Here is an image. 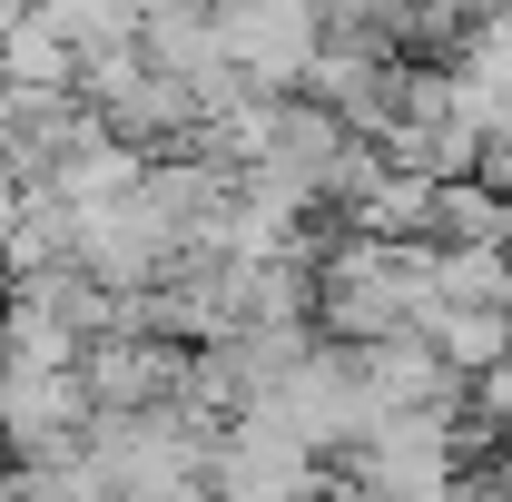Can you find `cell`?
<instances>
[{
    "instance_id": "9",
    "label": "cell",
    "mask_w": 512,
    "mask_h": 502,
    "mask_svg": "<svg viewBox=\"0 0 512 502\" xmlns=\"http://www.w3.org/2000/svg\"><path fill=\"white\" fill-rule=\"evenodd\" d=\"M0 483H10V463H0Z\"/></svg>"
},
{
    "instance_id": "6",
    "label": "cell",
    "mask_w": 512,
    "mask_h": 502,
    "mask_svg": "<svg viewBox=\"0 0 512 502\" xmlns=\"http://www.w3.org/2000/svg\"><path fill=\"white\" fill-rule=\"evenodd\" d=\"M30 10L60 20L69 40H79V60H89V50H119V40L148 30V0H30Z\"/></svg>"
},
{
    "instance_id": "1",
    "label": "cell",
    "mask_w": 512,
    "mask_h": 502,
    "mask_svg": "<svg viewBox=\"0 0 512 502\" xmlns=\"http://www.w3.org/2000/svg\"><path fill=\"white\" fill-rule=\"evenodd\" d=\"M207 493L217 502H325L335 493V463L296 434L286 414H227V434L207 453Z\"/></svg>"
},
{
    "instance_id": "2",
    "label": "cell",
    "mask_w": 512,
    "mask_h": 502,
    "mask_svg": "<svg viewBox=\"0 0 512 502\" xmlns=\"http://www.w3.org/2000/svg\"><path fill=\"white\" fill-rule=\"evenodd\" d=\"M217 50L256 89H306V69L325 50V10L316 0H217Z\"/></svg>"
},
{
    "instance_id": "7",
    "label": "cell",
    "mask_w": 512,
    "mask_h": 502,
    "mask_svg": "<svg viewBox=\"0 0 512 502\" xmlns=\"http://www.w3.org/2000/svg\"><path fill=\"white\" fill-rule=\"evenodd\" d=\"M10 128H20V89L0 79V158H10Z\"/></svg>"
},
{
    "instance_id": "4",
    "label": "cell",
    "mask_w": 512,
    "mask_h": 502,
    "mask_svg": "<svg viewBox=\"0 0 512 502\" xmlns=\"http://www.w3.org/2000/svg\"><path fill=\"white\" fill-rule=\"evenodd\" d=\"M434 247H503L512 256V188L503 178H444V197H434Z\"/></svg>"
},
{
    "instance_id": "5",
    "label": "cell",
    "mask_w": 512,
    "mask_h": 502,
    "mask_svg": "<svg viewBox=\"0 0 512 502\" xmlns=\"http://www.w3.org/2000/svg\"><path fill=\"white\" fill-rule=\"evenodd\" d=\"M0 79H10V89H79V40H69L60 20L20 10V20L0 30Z\"/></svg>"
},
{
    "instance_id": "8",
    "label": "cell",
    "mask_w": 512,
    "mask_h": 502,
    "mask_svg": "<svg viewBox=\"0 0 512 502\" xmlns=\"http://www.w3.org/2000/svg\"><path fill=\"white\" fill-rule=\"evenodd\" d=\"M0 296H10V266H0Z\"/></svg>"
},
{
    "instance_id": "3",
    "label": "cell",
    "mask_w": 512,
    "mask_h": 502,
    "mask_svg": "<svg viewBox=\"0 0 512 502\" xmlns=\"http://www.w3.org/2000/svg\"><path fill=\"white\" fill-rule=\"evenodd\" d=\"M89 424H99V394L79 365H10V384H0V453L10 463H50Z\"/></svg>"
}]
</instances>
